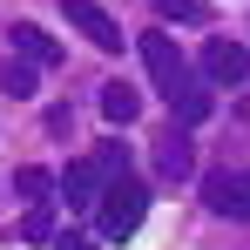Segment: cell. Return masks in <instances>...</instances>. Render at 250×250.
<instances>
[{
    "label": "cell",
    "mask_w": 250,
    "mask_h": 250,
    "mask_svg": "<svg viewBox=\"0 0 250 250\" xmlns=\"http://www.w3.org/2000/svg\"><path fill=\"white\" fill-rule=\"evenodd\" d=\"M142 216H149V183H142V176H115V183L102 189V203H95V237L128 244V237L142 230Z\"/></svg>",
    "instance_id": "1"
},
{
    "label": "cell",
    "mask_w": 250,
    "mask_h": 250,
    "mask_svg": "<svg viewBox=\"0 0 250 250\" xmlns=\"http://www.w3.org/2000/svg\"><path fill=\"white\" fill-rule=\"evenodd\" d=\"M135 54H142V68H149V82L163 88L169 102H176V95H183V88H189V68H183V47L169 41L163 27H149V34H142V41H135Z\"/></svg>",
    "instance_id": "2"
},
{
    "label": "cell",
    "mask_w": 250,
    "mask_h": 250,
    "mask_svg": "<svg viewBox=\"0 0 250 250\" xmlns=\"http://www.w3.org/2000/svg\"><path fill=\"white\" fill-rule=\"evenodd\" d=\"M61 14L75 21L82 41H95L102 54H122V27H115V14H108L102 0H61Z\"/></svg>",
    "instance_id": "3"
},
{
    "label": "cell",
    "mask_w": 250,
    "mask_h": 250,
    "mask_svg": "<svg viewBox=\"0 0 250 250\" xmlns=\"http://www.w3.org/2000/svg\"><path fill=\"white\" fill-rule=\"evenodd\" d=\"M209 216H230V223H250V169H230V176H209L203 183Z\"/></svg>",
    "instance_id": "4"
},
{
    "label": "cell",
    "mask_w": 250,
    "mask_h": 250,
    "mask_svg": "<svg viewBox=\"0 0 250 250\" xmlns=\"http://www.w3.org/2000/svg\"><path fill=\"white\" fill-rule=\"evenodd\" d=\"M203 82L244 88V82H250V47H244V41H209V47H203Z\"/></svg>",
    "instance_id": "5"
},
{
    "label": "cell",
    "mask_w": 250,
    "mask_h": 250,
    "mask_svg": "<svg viewBox=\"0 0 250 250\" xmlns=\"http://www.w3.org/2000/svg\"><path fill=\"white\" fill-rule=\"evenodd\" d=\"M156 169H163L169 183H183V176H196V149H189V128H183V122L156 135Z\"/></svg>",
    "instance_id": "6"
},
{
    "label": "cell",
    "mask_w": 250,
    "mask_h": 250,
    "mask_svg": "<svg viewBox=\"0 0 250 250\" xmlns=\"http://www.w3.org/2000/svg\"><path fill=\"white\" fill-rule=\"evenodd\" d=\"M7 41H14V54H27L34 68H54V61H61L54 34H47V27H34V21H14V27H7Z\"/></svg>",
    "instance_id": "7"
},
{
    "label": "cell",
    "mask_w": 250,
    "mask_h": 250,
    "mask_svg": "<svg viewBox=\"0 0 250 250\" xmlns=\"http://www.w3.org/2000/svg\"><path fill=\"white\" fill-rule=\"evenodd\" d=\"M102 189H108V183L95 176V163H75L68 176H61V203H68V209H95V203H102Z\"/></svg>",
    "instance_id": "8"
},
{
    "label": "cell",
    "mask_w": 250,
    "mask_h": 250,
    "mask_svg": "<svg viewBox=\"0 0 250 250\" xmlns=\"http://www.w3.org/2000/svg\"><path fill=\"white\" fill-rule=\"evenodd\" d=\"M102 115H108L115 128L135 122V115H142V88H135V82H108V88H102Z\"/></svg>",
    "instance_id": "9"
},
{
    "label": "cell",
    "mask_w": 250,
    "mask_h": 250,
    "mask_svg": "<svg viewBox=\"0 0 250 250\" xmlns=\"http://www.w3.org/2000/svg\"><path fill=\"white\" fill-rule=\"evenodd\" d=\"M169 108H176V122H183V128H203L209 115H216V102H209V95H203V88H196V82L183 88V95H176Z\"/></svg>",
    "instance_id": "10"
},
{
    "label": "cell",
    "mask_w": 250,
    "mask_h": 250,
    "mask_svg": "<svg viewBox=\"0 0 250 250\" xmlns=\"http://www.w3.org/2000/svg\"><path fill=\"white\" fill-rule=\"evenodd\" d=\"M0 82H7V95H21V102H27V95L41 88V68H34V61H14V68H7Z\"/></svg>",
    "instance_id": "11"
},
{
    "label": "cell",
    "mask_w": 250,
    "mask_h": 250,
    "mask_svg": "<svg viewBox=\"0 0 250 250\" xmlns=\"http://www.w3.org/2000/svg\"><path fill=\"white\" fill-rule=\"evenodd\" d=\"M88 163H95L102 183H115V176H122V142H95V156H88Z\"/></svg>",
    "instance_id": "12"
},
{
    "label": "cell",
    "mask_w": 250,
    "mask_h": 250,
    "mask_svg": "<svg viewBox=\"0 0 250 250\" xmlns=\"http://www.w3.org/2000/svg\"><path fill=\"white\" fill-rule=\"evenodd\" d=\"M14 196L41 203V196H47V176H41V169H21V176H14Z\"/></svg>",
    "instance_id": "13"
},
{
    "label": "cell",
    "mask_w": 250,
    "mask_h": 250,
    "mask_svg": "<svg viewBox=\"0 0 250 250\" xmlns=\"http://www.w3.org/2000/svg\"><path fill=\"white\" fill-rule=\"evenodd\" d=\"M163 21H203V0H156Z\"/></svg>",
    "instance_id": "14"
},
{
    "label": "cell",
    "mask_w": 250,
    "mask_h": 250,
    "mask_svg": "<svg viewBox=\"0 0 250 250\" xmlns=\"http://www.w3.org/2000/svg\"><path fill=\"white\" fill-rule=\"evenodd\" d=\"M47 237H54V216L34 209V216H27V244H47Z\"/></svg>",
    "instance_id": "15"
},
{
    "label": "cell",
    "mask_w": 250,
    "mask_h": 250,
    "mask_svg": "<svg viewBox=\"0 0 250 250\" xmlns=\"http://www.w3.org/2000/svg\"><path fill=\"white\" fill-rule=\"evenodd\" d=\"M54 250H95V237H75L68 230V237H54Z\"/></svg>",
    "instance_id": "16"
}]
</instances>
